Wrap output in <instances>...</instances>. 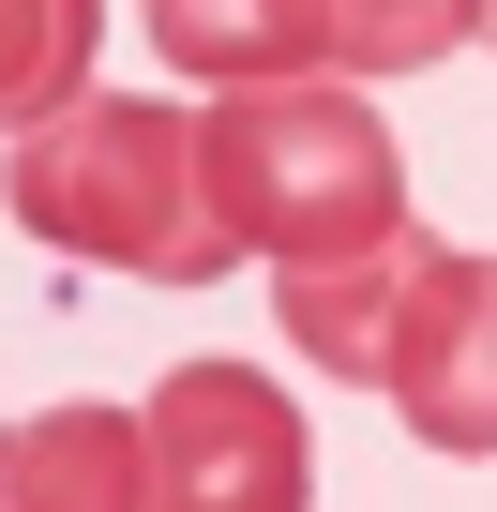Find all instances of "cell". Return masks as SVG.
Instances as JSON below:
<instances>
[{
    "label": "cell",
    "mask_w": 497,
    "mask_h": 512,
    "mask_svg": "<svg viewBox=\"0 0 497 512\" xmlns=\"http://www.w3.org/2000/svg\"><path fill=\"white\" fill-rule=\"evenodd\" d=\"M16 226L91 256V272H136V287H211L226 256H257L226 226L211 121L166 91H76V106L16 121Z\"/></svg>",
    "instance_id": "1"
},
{
    "label": "cell",
    "mask_w": 497,
    "mask_h": 512,
    "mask_svg": "<svg viewBox=\"0 0 497 512\" xmlns=\"http://www.w3.org/2000/svg\"><path fill=\"white\" fill-rule=\"evenodd\" d=\"M211 181H226V226L302 272V256H362L407 226V151L362 91H317V76H272V91H226L211 106Z\"/></svg>",
    "instance_id": "2"
},
{
    "label": "cell",
    "mask_w": 497,
    "mask_h": 512,
    "mask_svg": "<svg viewBox=\"0 0 497 512\" xmlns=\"http://www.w3.org/2000/svg\"><path fill=\"white\" fill-rule=\"evenodd\" d=\"M302 407L257 362H181L151 392V512H302Z\"/></svg>",
    "instance_id": "3"
},
{
    "label": "cell",
    "mask_w": 497,
    "mask_h": 512,
    "mask_svg": "<svg viewBox=\"0 0 497 512\" xmlns=\"http://www.w3.org/2000/svg\"><path fill=\"white\" fill-rule=\"evenodd\" d=\"M392 407L452 467L497 452V256L422 241V287H407V332H392Z\"/></svg>",
    "instance_id": "4"
},
{
    "label": "cell",
    "mask_w": 497,
    "mask_h": 512,
    "mask_svg": "<svg viewBox=\"0 0 497 512\" xmlns=\"http://www.w3.org/2000/svg\"><path fill=\"white\" fill-rule=\"evenodd\" d=\"M407 287H422V226L362 241V256H302V272H272V332L347 377V392H392V332H407Z\"/></svg>",
    "instance_id": "5"
},
{
    "label": "cell",
    "mask_w": 497,
    "mask_h": 512,
    "mask_svg": "<svg viewBox=\"0 0 497 512\" xmlns=\"http://www.w3.org/2000/svg\"><path fill=\"white\" fill-rule=\"evenodd\" d=\"M0 512H151V407H31L0 452Z\"/></svg>",
    "instance_id": "6"
},
{
    "label": "cell",
    "mask_w": 497,
    "mask_h": 512,
    "mask_svg": "<svg viewBox=\"0 0 497 512\" xmlns=\"http://www.w3.org/2000/svg\"><path fill=\"white\" fill-rule=\"evenodd\" d=\"M151 46L196 91H272V76H332V0H136Z\"/></svg>",
    "instance_id": "7"
},
{
    "label": "cell",
    "mask_w": 497,
    "mask_h": 512,
    "mask_svg": "<svg viewBox=\"0 0 497 512\" xmlns=\"http://www.w3.org/2000/svg\"><path fill=\"white\" fill-rule=\"evenodd\" d=\"M91 91V0H0V106L46 121Z\"/></svg>",
    "instance_id": "8"
},
{
    "label": "cell",
    "mask_w": 497,
    "mask_h": 512,
    "mask_svg": "<svg viewBox=\"0 0 497 512\" xmlns=\"http://www.w3.org/2000/svg\"><path fill=\"white\" fill-rule=\"evenodd\" d=\"M482 31V0H332V76H422Z\"/></svg>",
    "instance_id": "9"
},
{
    "label": "cell",
    "mask_w": 497,
    "mask_h": 512,
    "mask_svg": "<svg viewBox=\"0 0 497 512\" xmlns=\"http://www.w3.org/2000/svg\"><path fill=\"white\" fill-rule=\"evenodd\" d=\"M482 46H497V0H482Z\"/></svg>",
    "instance_id": "10"
}]
</instances>
